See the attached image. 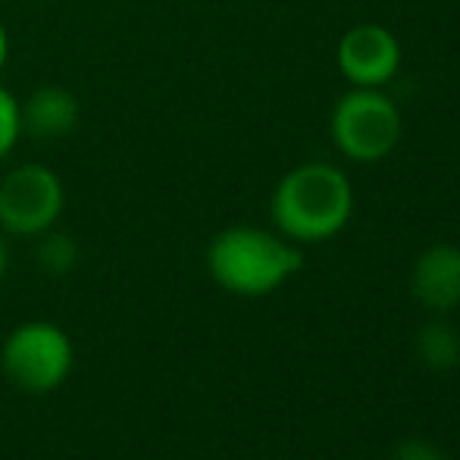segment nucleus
<instances>
[{"label": "nucleus", "instance_id": "f257e3e1", "mask_svg": "<svg viewBox=\"0 0 460 460\" xmlns=\"http://www.w3.org/2000/svg\"><path fill=\"white\" fill-rule=\"evenodd\" d=\"M354 191L348 176L332 164H301L279 179L270 213L279 235L297 244L326 242L348 226Z\"/></svg>", "mask_w": 460, "mask_h": 460}, {"label": "nucleus", "instance_id": "9b49d317", "mask_svg": "<svg viewBox=\"0 0 460 460\" xmlns=\"http://www.w3.org/2000/svg\"><path fill=\"white\" fill-rule=\"evenodd\" d=\"M22 138V113H19V97L10 88L0 85V164L13 154V147Z\"/></svg>", "mask_w": 460, "mask_h": 460}, {"label": "nucleus", "instance_id": "f03ea898", "mask_svg": "<svg viewBox=\"0 0 460 460\" xmlns=\"http://www.w3.org/2000/svg\"><path fill=\"white\" fill-rule=\"evenodd\" d=\"M207 270L213 282L238 297L273 295L301 270V251L279 232L257 226L223 229L207 248Z\"/></svg>", "mask_w": 460, "mask_h": 460}, {"label": "nucleus", "instance_id": "4468645a", "mask_svg": "<svg viewBox=\"0 0 460 460\" xmlns=\"http://www.w3.org/2000/svg\"><path fill=\"white\" fill-rule=\"evenodd\" d=\"M6 270H10V248H6V235L0 232V282H4Z\"/></svg>", "mask_w": 460, "mask_h": 460}, {"label": "nucleus", "instance_id": "20e7f679", "mask_svg": "<svg viewBox=\"0 0 460 460\" xmlns=\"http://www.w3.org/2000/svg\"><path fill=\"white\" fill-rule=\"evenodd\" d=\"M332 141L348 160L376 164L398 147L401 113L388 94L379 88H351L332 107Z\"/></svg>", "mask_w": 460, "mask_h": 460}, {"label": "nucleus", "instance_id": "7ed1b4c3", "mask_svg": "<svg viewBox=\"0 0 460 460\" xmlns=\"http://www.w3.org/2000/svg\"><path fill=\"white\" fill-rule=\"evenodd\" d=\"M75 351L69 335L60 326L31 320L16 326L0 348V367L6 379L29 394L57 392L69 379Z\"/></svg>", "mask_w": 460, "mask_h": 460}, {"label": "nucleus", "instance_id": "f8f14e48", "mask_svg": "<svg viewBox=\"0 0 460 460\" xmlns=\"http://www.w3.org/2000/svg\"><path fill=\"white\" fill-rule=\"evenodd\" d=\"M392 460H448L442 448H436L426 438H404L398 448L392 451Z\"/></svg>", "mask_w": 460, "mask_h": 460}, {"label": "nucleus", "instance_id": "0eeeda50", "mask_svg": "<svg viewBox=\"0 0 460 460\" xmlns=\"http://www.w3.org/2000/svg\"><path fill=\"white\" fill-rule=\"evenodd\" d=\"M411 291L426 310L448 314L460 304V248L432 244L417 257L411 273Z\"/></svg>", "mask_w": 460, "mask_h": 460}, {"label": "nucleus", "instance_id": "39448f33", "mask_svg": "<svg viewBox=\"0 0 460 460\" xmlns=\"http://www.w3.org/2000/svg\"><path fill=\"white\" fill-rule=\"evenodd\" d=\"M66 207L63 179L44 164L13 166L0 179V232L16 238H38L54 229Z\"/></svg>", "mask_w": 460, "mask_h": 460}, {"label": "nucleus", "instance_id": "ddd939ff", "mask_svg": "<svg viewBox=\"0 0 460 460\" xmlns=\"http://www.w3.org/2000/svg\"><path fill=\"white\" fill-rule=\"evenodd\" d=\"M6 60H10V35H6L4 19H0V73H4Z\"/></svg>", "mask_w": 460, "mask_h": 460}, {"label": "nucleus", "instance_id": "423d86ee", "mask_svg": "<svg viewBox=\"0 0 460 460\" xmlns=\"http://www.w3.org/2000/svg\"><path fill=\"white\" fill-rule=\"evenodd\" d=\"M401 66V44L385 25H354L339 41V69L354 88H382Z\"/></svg>", "mask_w": 460, "mask_h": 460}, {"label": "nucleus", "instance_id": "1a4fd4ad", "mask_svg": "<svg viewBox=\"0 0 460 460\" xmlns=\"http://www.w3.org/2000/svg\"><path fill=\"white\" fill-rule=\"evenodd\" d=\"M417 358L432 373H448L460 364V332L451 323L432 320L417 335Z\"/></svg>", "mask_w": 460, "mask_h": 460}, {"label": "nucleus", "instance_id": "6e6552de", "mask_svg": "<svg viewBox=\"0 0 460 460\" xmlns=\"http://www.w3.org/2000/svg\"><path fill=\"white\" fill-rule=\"evenodd\" d=\"M19 113H22V135L38 141H60L79 128L82 103L69 88L41 85L25 101H19Z\"/></svg>", "mask_w": 460, "mask_h": 460}, {"label": "nucleus", "instance_id": "9d476101", "mask_svg": "<svg viewBox=\"0 0 460 460\" xmlns=\"http://www.w3.org/2000/svg\"><path fill=\"white\" fill-rule=\"evenodd\" d=\"M75 261H79V248H75L73 235L57 229H48L38 235V263H41L44 273L63 276L75 267Z\"/></svg>", "mask_w": 460, "mask_h": 460}]
</instances>
